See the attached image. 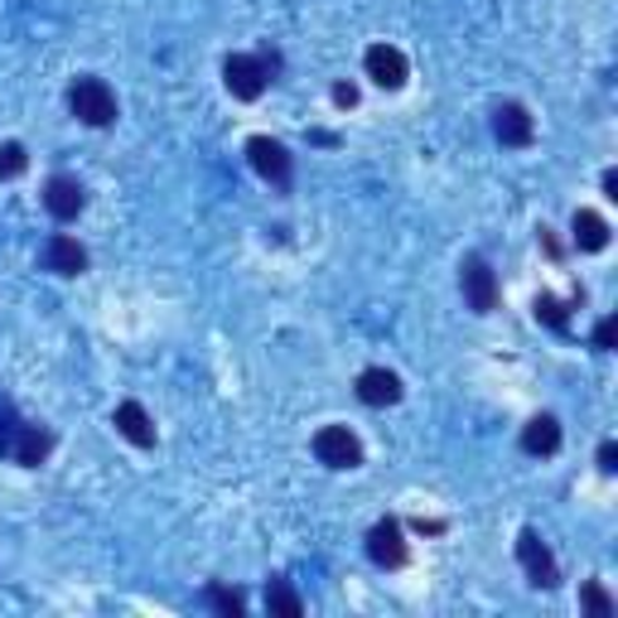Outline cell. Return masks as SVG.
<instances>
[{"mask_svg":"<svg viewBox=\"0 0 618 618\" xmlns=\"http://www.w3.org/2000/svg\"><path fill=\"white\" fill-rule=\"evenodd\" d=\"M271 73H276V53H232L222 63V83H228V93L238 102H256L266 93V83H271Z\"/></svg>","mask_w":618,"mask_h":618,"instance_id":"6da1fadb","label":"cell"},{"mask_svg":"<svg viewBox=\"0 0 618 618\" xmlns=\"http://www.w3.org/2000/svg\"><path fill=\"white\" fill-rule=\"evenodd\" d=\"M69 107L83 126H97V131L117 121V93H111L102 77H77L69 87Z\"/></svg>","mask_w":618,"mask_h":618,"instance_id":"7a4b0ae2","label":"cell"},{"mask_svg":"<svg viewBox=\"0 0 618 618\" xmlns=\"http://www.w3.org/2000/svg\"><path fill=\"white\" fill-rule=\"evenodd\" d=\"M367 556H373V566H381V570H401L411 560L407 532H401L397 517H381V522H373V532H367Z\"/></svg>","mask_w":618,"mask_h":618,"instance_id":"3957f363","label":"cell"},{"mask_svg":"<svg viewBox=\"0 0 618 618\" xmlns=\"http://www.w3.org/2000/svg\"><path fill=\"white\" fill-rule=\"evenodd\" d=\"M459 280H464V300H469V310H474V314L498 310V276H493V266L483 262V256H464Z\"/></svg>","mask_w":618,"mask_h":618,"instance_id":"277c9868","label":"cell"},{"mask_svg":"<svg viewBox=\"0 0 618 618\" xmlns=\"http://www.w3.org/2000/svg\"><path fill=\"white\" fill-rule=\"evenodd\" d=\"M314 455H319V464H329V469H358L363 464V445H358V435L348 431V425H324V431L314 435Z\"/></svg>","mask_w":618,"mask_h":618,"instance_id":"5b68a950","label":"cell"},{"mask_svg":"<svg viewBox=\"0 0 618 618\" xmlns=\"http://www.w3.org/2000/svg\"><path fill=\"white\" fill-rule=\"evenodd\" d=\"M517 560H522V570L532 575V584H542V590H556V584H560L556 556H550V546L532 532V526H526V532L517 536Z\"/></svg>","mask_w":618,"mask_h":618,"instance_id":"8992f818","label":"cell"},{"mask_svg":"<svg viewBox=\"0 0 618 618\" xmlns=\"http://www.w3.org/2000/svg\"><path fill=\"white\" fill-rule=\"evenodd\" d=\"M363 69H367V77H373L377 87H387V93H397V87H407V77H411L407 53H401V49H391V44H373V49L363 53Z\"/></svg>","mask_w":618,"mask_h":618,"instance_id":"52a82bcc","label":"cell"},{"mask_svg":"<svg viewBox=\"0 0 618 618\" xmlns=\"http://www.w3.org/2000/svg\"><path fill=\"white\" fill-rule=\"evenodd\" d=\"M246 160H252V170L262 174V179H271L276 189H286L290 184V150L280 141L271 136H252L246 141Z\"/></svg>","mask_w":618,"mask_h":618,"instance_id":"ba28073f","label":"cell"},{"mask_svg":"<svg viewBox=\"0 0 618 618\" xmlns=\"http://www.w3.org/2000/svg\"><path fill=\"white\" fill-rule=\"evenodd\" d=\"M83 204H87V194L73 174H53L49 184H44V208H49L59 222H73L77 213H83Z\"/></svg>","mask_w":618,"mask_h":618,"instance_id":"9c48e42d","label":"cell"},{"mask_svg":"<svg viewBox=\"0 0 618 618\" xmlns=\"http://www.w3.org/2000/svg\"><path fill=\"white\" fill-rule=\"evenodd\" d=\"M358 401H363V407H397L401 377L391 373V367H363V373H358Z\"/></svg>","mask_w":618,"mask_h":618,"instance_id":"30bf717a","label":"cell"},{"mask_svg":"<svg viewBox=\"0 0 618 618\" xmlns=\"http://www.w3.org/2000/svg\"><path fill=\"white\" fill-rule=\"evenodd\" d=\"M493 136H498L502 145H512V150L532 145L536 126H532V117H526V107L522 102H502L498 111H493Z\"/></svg>","mask_w":618,"mask_h":618,"instance_id":"8fae6325","label":"cell"},{"mask_svg":"<svg viewBox=\"0 0 618 618\" xmlns=\"http://www.w3.org/2000/svg\"><path fill=\"white\" fill-rule=\"evenodd\" d=\"M111 425H117L121 440H131L136 449H150L155 445V421H150V411H145L141 401H121L117 415H111Z\"/></svg>","mask_w":618,"mask_h":618,"instance_id":"7c38bea8","label":"cell"},{"mask_svg":"<svg viewBox=\"0 0 618 618\" xmlns=\"http://www.w3.org/2000/svg\"><path fill=\"white\" fill-rule=\"evenodd\" d=\"M49 449H53V435L49 431H39V425H20L10 459H15V464H25V469H39L44 459H49Z\"/></svg>","mask_w":618,"mask_h":618,"instance_id":"4fadbf2b","label":"cell"},{"mask_svg":"<svg viewBox=\"0 0 618 618\" xmlns=\"http://www.w3.org/2000/svg\"><path fill=\"white\" fill-rule=\"evenodd\" d=\"M44 262H49V271H53V276H83V271H87V252H83V242L63 238V232L49 242Z\"/></svg>","mask_w":618,"mask_h":618,"instance_id":"5bb4252c","label":"cell"},{"mask_svg":"<svg viewBox=\"0 0 618 618\" xmlns=\"http://www.w3.org/2000/svg\"><path fill=\"white\" fill-rule=\"evenodd\" d=\"M522 449H526V455H556V449H560L556 415H532V421L522 425Z\"/></svg>","mask_w":618,"mask_h":618,"instance_id":"9a60e30c","label":"cell"},{"mask_svg":"<svg viewBox=\"0 0 618 618\" xmlns=\"http://www.w3.org/2000/svg\"><path fill=\"white\" fill-rule=\"evenodd\" d=\"M570 232H575L580 252H604V246H609V222H604L594 208H580L575 222H570Z\"/></svg>","mask_w":618,"mask_h":618,"instance_id":"2e32d148","label":"cell"},{"mask_svg":"<svg viewBox=\"0 0 618 618\" xmlns=\"http://www.w3.org/2000/svg\"><path fill=\"white\" fill-rule=\"evenodd\" d=\"M266 609L280 614V618H300V614H305V604H300V594H295L286 580L276 575L271 584H266Z\"/></svg>","mask_w":618,"mask_h":618,"instance_id":"e0dca14e","label":"cell"},{"mask_svg":"<svg viewBox=\"0 0 618 618\" xmlns=\"http://www.w3.org/2000/svg\"><path fill=\"white\" fill-rule=\"evenodd\" d=\"M536 319H542V324H550V329H556V334H566L570 329V310L566 305H560V300L556 295H536Z\"/></svg>","mask_w":618,"mask_h":618,"instance_id":"ac0fdd59","label":"cell"},{"mask_svg":"<svg viewBox=\"0 0 618 618\" xmlns=\"http://www.w3.org/2000/svg\"><path fill=\"white\" fill-rule=\"evenodd\" d=\"M204 599H208L218 614H228V618H242V614H246V599H242V594H238V590H222V584H208Z\"/></svg>","mask_w":618,"mask_h":618,"instance_id":"d6986e66","label":"cell"},{"mask_svg":"<svg viewBox=\"0 0 618 618\" xmlns=\"http://www.w3.org/2000/svg\"><path fill=\"white\" fill-rule=\"evenodd\" d=\"M25 165H29V155H25V145H20V141L0 145V179H20V174H25Z\"/></svg>","mask_w":618,"mask_h":618,"instance_id":"ffe728a7","label":"cell"},{"mask_svg":"<svg viewBox=\"0 0 618 618\" xmlns=\"http://www.w3.org/2000/svg\"><path fill=\"white\" fill-rule=\"evenodd\" d=\"M580 604H584L590 614H599V618L614 614V599L604 594V584H584V590H580Z\"/></svg>","mask_w":618,"mask_h":618,"instance_id":"44dd1931","label":"cell"},{"mask_svg":"<svg viewBox=\"0 0 618 618\" xmlns=\"http://www.w3.org/2000/svg\"><path fill=\"white\" fill-rule=\"evenodd\" d=\"M20 415L10 411V407H0V455H10V449H15V435H20Z\"/></svg>","mask_w":618,"mask_h":618,"instance_id":"7402d4cb","label":"cell"},{"mask_svg":"<svg viewBox=\"0 0 618 618\" xmlns=\"http://www.w3.org/2000/svg\"><path fill=\"white\" fill-rule=\"evenodd\" d=\"M614 334H618V319H599L594 324V348H614Z\"/></svg>","mask_w":618,"mask_h":618,"instance_id":"603a6c76","label":"cell"},{"mask_svg":"<svg viewBox=\"0 0 618 618\" xmlns=\"http://www.w3.org/2000/svg\"><path fill=\"white\" fill-rule=\"evenodd\" d=\"M599 469L604 474H614L618 469V445H599Z\"/></svg>","mask_w":618,"mask_h":618,"instance_id":"cb8c5ba5","label":"cell"},{"mask_svg":"<svg viewBox=\"0 0 618 618\" xmlns=\"http://www.w3.org/2000/svg\"><path fill=\"white\" fill-rule=\"evenodd\" d=\"M334 102H339V107H353V102H358V87H353V83H339V87H334Z\"/></svg>","mask_w":618,"mask_h":618,"instance_id":"d4e9b609","label":"cell"},{"mask_svg":"<svg viewBox=\"0 0 618 618\" xmlns=\"http://www.w3.org/2000/svg\"><path fill=\"white\" fill-rule=\"evenodd\" d=\"M604 194H609V198H618V174H614V170L604 174Z\"/></svg>","mask_w":618,"mask_h":618,"instance_id":"484cf974","label":"cell"}]
</instances>
